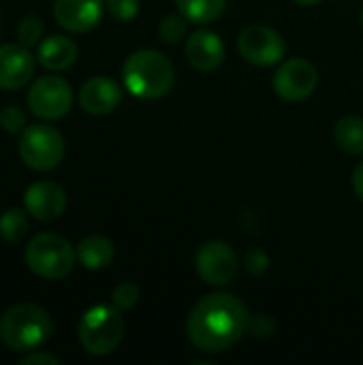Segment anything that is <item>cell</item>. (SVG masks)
<instances>
[{
    "label": "cell",
    "mask_w": 363,
    "mask_h": 365,
    "mask_svg": "<svg viewBox=\"0 0 363 365\" xmlns=\"http://www.w3.org/2000/svg\"><path fill=\"white\" fill-rule=\"evenodd\" d=\"M19 156L34 171H51L64 158V137L47 124H30L19 137Z\"/></svg>",
    "instance_id": "8992f818"
},
{
    "label": "cell",
    "mask_w": 363,
    "mask_h": 365,
    "mask_svg": "<svg viewBox=\"0 0 363 365\" xmlns=\"http://www.w3.org/2000/svg\"><path fill=\"white\" fill-rule=\"evenodd\" d=\"M34 73V60L26 45H0V90L24 88Z\"/></svg>",
    "instance_id": "4fadbf2b"
},
{
    "label": "cell",
    "mask_w": 363,
    "mask_h": 365,
    "mask_svg": "<svg viewBox=\"0 0 363 365\" xmlns=\"http://www.w3.org/2000/svg\"><path fill=\"white\" fill-rule=\"evenodd\" d=\"M103 15V0H56V21L75 34L92 30Z\"/></svg>",
    "instance_id": "5bb4252c"
},
{
    "label": "cell",
    "mask_w": 363,
    "mask_h": 365,
    "mask_svg": "<svg viewBox=\"0 0 363 365\" xmlns=\"http://www.w3.org/2000/svg\"><path fill=\"white\" fill-rule=\"evenodd\" d=\"M353 190H355V195L363 201V160L357 165V169L353 173Z\"/></svg>",
    "instance_id": "4316f807"
},
{
    "label": "cell",
    "mask_w": 363,
    "mask_h": 365,
    "mask_svg": "<svg viewBox=\"0 0 363 365\" xmlns=\"http://www.w3.org/2000/svg\"><path fill=\"white\" fill-rule=\"evenodd\" d=\"M336 143L342 152L351 156H362L363 154V120L357 115H347L338 120L336 130H334Z\"/></svg>",
    "instance_id": "ac0fdd59"
},
{
    "label": "cell",
    "mask_w": 363,
    "mask_h": 365,
    "mask_svg": "<svg viewBox=\"0 0 363 365\" xmlns=\"http://www.w3.org/2000/svg\"><path fill=\"white\" fill-rule=\"evenodd\" d=\"M186 34H188V19L182 13L180 15H167L158 26V36L167 45H175V43L184 41Z\"/></svg>",
    "instance_id": "44dd1931"
},
{
    "label": "cell",
    "mask_w": 363,
    "mask_h": 365,
    "mask_svg": "<svg viewBox=\"0 0 363 365\" xmlns=\"http://www.w3.org/2000/svg\"><path fill=\"white\" fill-rule=\"evenodd\" d=\"M237 51L255 66H274L285 58L287 45L280 32L270 26L252 24L237 36Z\"/></svg>",
    "instance_id": "ba28073f"
},
{
    "label": "cell",
    "mask_w": 363,
    "mask_h": 365,
    "mask_svg": "<svg viewBox=\"0 0 363 365\" xmlns=\"http://www.w3.org/2000/svg\"><path fill=\"white\" fill-rule=\"evenodd\" d=\"M58 365V357L51 353H30L21 359V365Z\"/></svg>",
    "instance_id": "484cf974"
},
{
    "label": "cell",
    "mask_w": 363,
    "mask_h": 365,
    "mask_svg": "<svg viewBox=\"0 0 363 365\" xmlns=\"http://www.w3.org/2000/svg\"><path fill=\"white\" fill-rule=\"evenodd\" d=\"M53 331L49 314L34 304H17L0 319V340L15 353L39 349Z\"/></svg>",
    "instance_id": "3957f363"
},
{
    "label": "cell",
    "mask_w": 363,
    "mask_h": 365,
    "mask_svg": "<svg viewBox=\"0 0 363 365\" xmlns=\"http://www.w3.org/2000/svg\"><path fill=\"white\" fill-rule=\"evenodd\" d=\"M195 267L199 278L212 287H225L235 280L240 269V259L235 250L218 240L205 242L195 255Z\"/></svg>",
    "instance_id": "9c48e42d"
},
{
    "label": "cell",
    "mask_w": 363,
    "mask_h": 365,
    "mask_svg": "<svg viewBox=\"0 0 363 365\" xmlns=\"http://www.w3.org/2000/svg\"><path fill=\"white\" fill-rule=\"evenodd\" d=\"M28 218L19 207H11L0 216V237L9 244H17L28 233Z\"/></svg>",
    "instance_id": "ffe728a7"
},
{
    "label": "cell",
    "mask_w": 363,
    "mask_h": 365,
    "mask_svg": "<svg viewBox=\"0 0 363 365\" xmlns=\"http://www.w3.org/2000/svg\"><path fill=\"white\" fill-rule=\"evenodd\" d=\"M36 58L47 71H64L77 60V45L68 36L53 34L39 45Z\"/></svg>",
    "instance_id": "2e32d148"
},
{
    "label": "cell",
    "mask_w": 363,
    "mask_h": 365,
    "mask_svg": "<svg viewBox=\"0 0 363 365\" xmlns=\"http://www.w3.org/2000/svg\"><path fill=\"white\" fill-rule=\"evenodd\" d=\"M0 126H2L6 133H11V135L21 133V130L26 128V115H24V111H21L19 107H15V105L4 107V109L0 111Z\"/></svg>",
    "instance_id": "d4e9b609"
},
{
    "label": "cell",
    "mask_w": 363,
    "mask_h": 365,
    "mask_svg": "<svg viewBox=\"0 0 363 365\" xmlns=\"http://www.w3.org/2000/svg\"><path fill=\"white\" fill-rule=\"evenodd\" d=\"M178 11L193 24H210L218 19L227 6V0H175Z\"/></svg>",
    "instance_id": "d6986e66"
},
{
    "label": "cell",
    "mask_w": 363,
    "mask_h": 365,
    "mask_svg": "<svg viewBox=\"0 0 363 365\" xmlns=\"http://www.w3.org/2000/svg\"><path fill=\"white\" fill-rule=\"evenodd\" d=\"M362 26H363V11H362Z\"/></svg>",
    "instance_id": "f1b7e54d"
},
{
    "label": "cell",
    "mask_w": 363,
    "mask_h": 365,
    "mask_svg": "<svg viewBox=\"0 0 363 365\" xmlns=\"http://www.w3.org/2000/svg\"><path fill=\"white\" fill-rule=\"evenodd\" d=\"M248 308L229 293H212L195 304L186 321V334L195 349L223 353L235 346L248 331Z\"/></svg>",
    "instance_id": "6da1fadb"
},
{
    "label": "cell",
    "mask_w": 363,
    "mask_h": 365,
    "mask_svg": "<svg viewBox=\"0 0 363 365\" xmlns=\"http://www.w3.org/2000/svg\"><path fill=\"white\" fill-rule=\"evenodd\" d=\"M124 338V319L116 306H94L79 321V342L86 353L105 357L113 353Z\"/></svg>",
    "instance_id": "5b68a950"
},
{
    "label": "cell",
    "mask_w": 363,
    "mask_h": 365,
    "mask_svg": "<svg viewBox=\"0 0 363 365\" xmlns=\"http://www.w3.org/2000/svg\"><path fill=\"white\" fill-rule=\"evenodd\" d=\"M111 302L118 310H131L139 302V287L135 282H122L113 289Z\"/></svg>",
    "instance_id": "603a6c76"
},
{
    "label": "cell",
    "mask_w": 363,
    "mask_h": 365,
    "mask_svg": "<svg viewBox=\"0 0 363 365\" xmlns=\"http://www.w3.org/2000/svg\"><path fill=\"white\" fill-rule=\"evenodd\" d=\"M24 205L32 218L41 222H51L64 214L66 195L56 182H34L24 192Z\"/></svg>",
    "instance_id": "8fae6325"
},
{
    "label": "cell",
    "mask_w": 363,
    "mask_h": 365,
    "mask_svg": "<svg viewBox=\"0 0 363 365\" xmlns=\"http://www.w3.org/2000/svg\"><path fill=\"white\" fill-rule=\"evenodd\" d=\"M295 4H300V6H315V4H319L321 0H293Z\"/></svg>",
    "instance_id": "83f0119b"
},
{
    "label": "cell",
    "mask_w": 363,
    "mask_h": 365,
    "mask_svg": "<svg viewBox=\"0 0 363 365\" xmlns=\"http://www.w3.org/2000/svg\"><path fill=\"white\" fill-rule=\"evenodd\" d=\"M26 265L45 280H62L71 274L77 252L56 233H39L26 246Z\"/></svg>",
    "instance_id": "277c9868"
},
{
    "label": "cell",
    "mask_w": 363,
    "mask_h": 365,
    "mask_svg": "<svg viewBox=\"0 0 363 365\" xmlns=\"http://www.w3.org/2000/svg\"><path fill=\"white\" fill-rule=\"evenodd\" d=\"M122 101L120 86L109 77H90L79 90V105L92 115L111 113Z\"/></svg>",
    "instance_id": "9a60e30c"
},
{
    "label": "cell",
    "mask_w": 363,
    "mask_h": 365,
    "mask_svg": "<svg viewBox=\"0 0 363 365\" xmlns=\"http://www.w3.org/2000/svg\"><path fill=\"white\" fill-rule=\"evenodd\" d=\"M43 36V21L36 15H26L17 26V41L26 47L39 43Z\"/></svg>",
    "instance_id": "7402d4cb"
},
{
    "label": "cell",
    "mask_w": 363,
    "mask_h": 365,
    "mask_svg": "<svg viewBox=\"0 0 363 365\" xmlns=\"http://www.w3.org/2000/svg\"><path fill=\"white\" fill-rule=\"evenodd\" d=\"M139 4H141V0H105V6H107L109 15L116 17L118 21L135 19L137 13H139Z\"/></svg>",
    "instance_id": "cb8c5ba5"
},
{
    "label": "cell",
    "mask_w": 363,
    "mask_h": 365,
    "mask_svg": "<svg viewBox=\"0 0 363 365\" xmlns=\"http://www.w3.org/2000/svg\"><path fill=\"white\" fill-rule=\"evenodd\" d=\"M319 83V73L315 64H310L304 58H291L282 62L274 75V92L289 103H300L306 101Z\"/></svg>",
    "instance_id": "30bf717a"
},
{
    "label": "cell",
    "mask_w": 363,
    "mask_h": 365,
    "mask_svg": "<svg viewBox=\"0 0 363 365\" xmlns=\"http://www.w3.org/2000/svg\"><path fill=\"white\" fill-rule=\"evenodd\" d=\"M75 252L86 269H103L113 261V244L103 235L83 237Z\"/></svg>",
    "instance_id": "e0dca14e"
},
{
    "label": "cell",
    "mask_w": 363,
    "mask_h": 365,
    "mask_svg": "<svg viewBox=\"0 0 363 365\" xmlns=\"http://www.w3.org/2000/svg\"><path fill=\"white\" fill-rule=\"evenodd\" d=\"M28 107L41 120H60L73 107V90L66 79L45 75L30 86Z\"/></svg>",
    "instance_id": "52a82bcc"
},
{
    "label": "cell",
    "mask_w": 363,
    "mask_h": 365,
    "mask_svg": "<svg viewBox=\"0 0 363 365\" xmlns=\"http://www.w3.org/2000/svg\"><path fill=\"white\" fill-rule=\"evenodd\" d=\"M184 53L193 68L210 73L225 62V43L212 30H195L186 38Z\"/></svg>",
    "instance_id": "7c38bea8"
},
{
    "label": "cell",
    "mask_w": 363,
    "mask_h": 365,
    "mask_svg": "<svg viewBox=\"0 0 363 365\" xmlns=\"http://www.w3.org/2000/svg\"><path fill=\"white\" fill-rule=\"evenodd\" d=\"M122 79L133 96L156 101L173 88L175 71L165 53L156 49H139L126 58L122 66Z\"/></svg>",
    "instance_id": "7a4b0ae2"
}]
</instances>
